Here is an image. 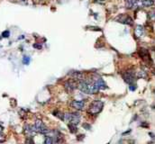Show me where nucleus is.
I'll return each mask as SVG.
<instances>
[{
  "instance_id": "obj_10",
  "label": "nucleus",
  "mask_w": 155,
  "mask_h": 144,
  "mask_svg": "<svg viewBox=\"0 0 155 144\" xmlns=\"http://www.w3.org/2000/svg\"><path fill=\"white\" fill-rule=\"evenodd\" d=\"M94 83H95V85L98 87V88L99 89V90H104V89H105L107 87L106 84L105 83V81H104L102 78H100V77L96 79V80L94 81Z\"/></svg>"
},
{
  "instance_id": "obj_16",
  "label": "nucleus",
  "mask_w": 155,
  "mask_h": 144,
  "mask_svg": "<svg viewBox=\"0 0 155 144\" xmlns=\"http://www.w3.org/2000/svg\"><path fill=\"white\" fill-rule=\"evenodd\" d=\"M69 129H70V132L71 133L77 132V125L72 124V123H69Z\"/></svg>"
},
{
  "instance_id": "obj_9",
  "label": "nucleus",
  "mask_w": 155,
  "mask_h": 144,
  "mask_svg": "<svg viewBox=\"0 0 155 144\" xmlns=\"http://www.w3.org/2000/svg\"><path fill=\"white\" fill-rule=\"evenodd\" d=\"M118 21L119 23H122V24H129V25H132L133 24V21L130 16L128 15H121L118 17Z\"/></svg>"
},
{
  "instance_id": "obj_4",
  "label": "nucleus",
  "mask_w": 155,
  "mask_h": 144,
  "mask_svg": "<svg viewBox=\"0 0 155 144\" xmlns=\"http://www.w3.org/2000/svg\"><path fill=\"white\" fill-rule=\"evenodd\" d=\"M34 126V128H35L36 132H38V133H42V134L47 135V134H49L51 132V131L46 127V125L44 124L43 122H42L41 120L36 121Z\"/></svg>"
},
{
  "instance_id": "obj_11",
  "label": "nucleus",
  "mask_w": 155,
  "mask_h": 144,
  "mask_svg": "<svg viewBox=\"0 0 155 144\" xmlns=\"http://www.w3.org/2000/svg\"><path fill=\"white\" fill-rule=\"evenodd\" d=\"M71 106L73 108H75L76 110H82L85 106V103L83 101H72L71 103Z\"/></svg>"
},
{
  "instance_id": "obj_19",
  "label": "nucleus",
  "mask_w": 155,
  "mask_h": 144,
  "mask_svg": "<svg viewBox=\"0 0 155 144\" xmlns=\"http://www.w3.org/2000/svg\"><path fill=\"white\" fill-rule=\"evenodd\" d=\"M150 18H151V20H152V21H155V9H153L152 11H151V13H150Z\"/></svg>"
},
{
  "instance_id": "obj_7",
  "label": "nucleus",
  "mask_w": 155,
  "mask_h": 144,
  "mask_svg": "<svg viewBox=\"0 0 155 144\" xmlns=\"http://www.w3.org/2000/svg\"><path fill=\"white\" fill-rule=\"evenodd\" d=\"M138 54L139 56L143 59L145 60L146 62H150L151 61V57H150V54H149V51H147L146 49H143V48H141L138 51Z\"/></svg>"
},
{
  "instance_id": "obj_23",
  "label": "nucleus",
  "mask_w": 155,
  "mask_h": 144,
  "mask_svg": "<svg viewBox=\"0 0 155 144\" xmlns=\"http://www.w3.org/2000/svg\"><path fill=\"white\" fill-rule=\"evenodd\" d=\"M42 46L39 45V44H34V48H36V49H42Z\"/></svg>"
},
{
  "instance_id": "obj_3",
  "label": "nucleus",
  "mask_w": 155,
  "mask_h": 144,
  "mask_svg": "<svg viewBox=\"0 0 155 144\" xmlns=\"http://www.w3.org/2000/svg\"><path fill=\"white\" fill-rule=\"evenodd\" d=\"M64 120H66L68 122L75 124L78 126L80 121V115L79 113H70V114H66L64 115Z\"/></svg>"
},
{
  "instance_id": "obj_13",
  "label": "nucleus",
  "mask_w": 155,
  "mask_h": 144,
  "mask_svg": "<svg viewBox=\"0 0 155 144\" xmlns=\"http://www.w3.org/2000/svg\"><path fill=\"white\" fill-rule=\"evenodd\" d=\"M144 34V28L143 27L142 25H137L135 27L134 30V34L137 38H141L142 36Z\"/></svg>"
},
{
  "instance_id": "obj_6",
  "label": "nucleus",
  "mask_w": 155,
  "mask_h": 144,
  "mask_svg": "<svg viewBox=\"0 0 155 144\" xmlns=\"http://www.w3.org/2000/svg\"><path fill=\"white\" fill-rule=\"evenodd\" d=\"M64 87L68 92H72L78 87L77 80L75 79H69L68 81L64 82Z\"/></svg>"
},
{
  "instance_id": "obj_18",
  "label": "nucleus",
  "mask_w": 155,
  "mask_h": 144,
  "mask_svg": "<svg viewBox=\"0 0 155 144\" xmlns=\"http://www.w3.org/2000/svg\"><path fill=\"white\" fill-rule=\"evenodd\" d=\"M23 62H24V64H25V65H28V64L30 63V57L24 56V59H23Z\"/></svg>"
},
{
  "instance_id": "obj_24",
  "label": "nucleus",
  "mask_w": 155,
  "mask_h": 144,
  "mask_svg": "<svg viewBox=\"0 0 155 144\" xmlns=\"http://www.w3.org/2000/svg\"><path fill=\"white\" fill-rule=\"evenodd\" d=\"M3 130H4V127H3V126H2V124L0 123V133H1V132H3Z\"/></svg>"
},
{
  "instance_id": "obj_20",
  "label": "nucleus",
  "mask_w": 155,
  "mask_h": 144,
  "mask_svg": "<svg viewBox=\"0 0 155 144\" xmlns=\"http://www.w3.org/2000/svg\"><path fill=\"white\" fill-rule=\"evenodd\" d=\"M129 88L131 91H134L135 89H136V84L135 83H132V84H129Z\"/></svg>"
},
{
  "instance_id": "obj_26",
  "label": "nucleus",
  "mask_w": 155,
  "mask_h": 144,
  "mask_svg": "<svg viewBox=\"0 0 155 144\" xmlns=\"http://www.w3.org/2000/svg\"><path fill=\"white\" fill-rule=\"evenodd\" d=\"M22 1H25V0H22Z\"/></svg>"
},
{
  "instance_id": "obj_12",
  "label": "nucleus",
  "mask_w": 155,
  "mask_h": 144,
  "mask_svg": "<svg viewBox=\"0 0 155 144\" xmlns=\"http://www.w3.org/2000/svg\"><path fill=\"white\" fill-rule=\"evenodd\" d=\"M70 77H72L73 79H75V80H82L83 79V74L81 73V72H80V71H73V72H71V73H70Z\"/></svg>"
},
{
  "instance_id": "obj_22",
  "label": "nucleus",
  "mask_w": 155,
  "mask_h": 144,
  "mask_svg": "<svg viewBox=\"0 0 155 144\" xmlns=\"http://www.w3.org/2000/svg\"><path fill=\"white\" fill-rule=\"evenodd\" d=\"M6 141V136L4 134H2V132L0 133V143Z\"/></svg>"
},
{
  "instance_id": "obj_8",
  "label": "nucleus",
  "mask_w": 155,
  "mask_h": 144,
  "mask_svg": "<svg viewBox=\"0 0 155 144\" xmlns=\"http://www.w3.org/2000/svg\"><path fill=\"white\" fill-rule=\"evenodd\" d=\"M24 133H25V135H27L29 138H32L33 136H34L36 133V131H35L34 126L25 125V127H24Z\"/></svg>"
},
{
  "instance_id": "obj_21",
  "label": "nucleus",
  "mask_w": 155,
  "mask_h": 144,
  "mask_svg": "<svg viewBox=\"0 0 155 144\" xmlns=\"http://www.w3.org/2000/svg\"><path fill=\"white\" fill-rule=\"evenodd\" d=\"M9 35H10V33H9V31H5V32H3V34H2V36L4 38L9 37Z\"/></svg>"
},
{
  "instance_id": "obj_25",
  "label": "nucleus",
  "mask_w": 155,
  "mask_h": 144,
  "mask_svg": "<svg viewBox=\"0 0 155 144\" xmlns=\"http://www.w3.org/2000/svg\"><path fill=\"white\" fill-rule=\"evenodd\" d=\"M98 1H100V2H104L105 0H98Z\"/></svg>"
},
{
  "instance_id": "obj_14",
  "label": "nucleus",
  "mask_w": 155,
  "mask_h": 144,
  "mask_svg": "<svg viewBox=\"0 0 155 144\" xmlns=\"http://www.w3.org/2000/svg\"><path fill=\"white\" fill-rule=\"evenodd\" d=\"M153 5V0H142V6L144 7H149Z\"/></svg>"
},
{
  "instance_id": "obj_15",
  "label": "nucleus",
  "mask_w": 155,
  "mask_h": 144,
  "mask_svg": "<svg viewBox=\"0 0 155 144\" xmlns=\"http://www.w3.org/2000/svg\"><path fill=\"white\" fill-rule=\"evenodd\" d=\"M137 77H141V78H146L147 74H146V72H145L144 70H140L137 72Z\"/></svg>"
},
{
  "instance_id": "obj_5",
  "label": "nucleus",
  "mask_w": 155,
  "mask_h": 144,
  "mask_svg": "<svg viewBox=\"0 0 155 144\" xmlns=\"http://www.w3.org/2000/svg\"><path fill=\"white\" fill-rule=\"evenodd\" d=\"M123 78L127 84L134 83L135 72L133 70H132V69H128L127 71H125V73L123 74Z\"/></svg>"
},
{
  "instance_id": "obj_17",
  "label": "nucleus",
  "mask_w": 155,
  "mask_h": 144,
  "mask_svg": "<svg viewBox=\"0 0 155 144\" xmlns=\"http://www.w3.org/2000/svg\"><path fill=\"white\" fill-rule=\"evenodd\" d=\"M53 114L55 115V116H57L58 118H60V120H64V115L61 114L60 112H59V111H54Z\"/></svg>"
},
{
  "instance_id": "obj_2",
  "label": "nucleus",
  "mask_w": 155,
  "mask_h": 144,
  "mask_svg": "<svg viewBox=\"0 0 155 144\" xmlns=\"http://www.w3.org/2000/svg\"><path fill=\"white\" fill-rule=\"evenodd\" d=\"M103 107H104V103L102 102V101L96 100V101H94L93 103H91V105H90L89 107H88V112L89 113L90 115H98V114H99V113L103 110Z\"/></svg>"
},
{
  "instance_id": "obj_1",
  "label": "nucleus",
  "mask_w": 155,
  "mask_h": 144,
  "mask_svg": "<svg viewBox=\"0 0 155 144\" xmlns=\"http://www.w3.org/2000/svg\"><path fill=\"white\" fill-rule=\"evenodd\" d=\"M78 88L83 93L88 94V95H93V94L98 93L99 89L95 85V83H91L87 80H80L78 83Z\"/></svg>"
}]
</instances>
